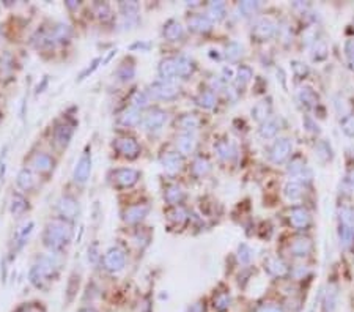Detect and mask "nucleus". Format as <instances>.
Instances as JSON below:
<instances>
[{
	"mask_svg": "<svg viewBox=\"0 0 354 312\" xmlns=\"http://www.w3.org/2000/svg\"><path fill=\"white\" fill-rule=\"evenodd\" d=\"M72 238V227L66 219H52L44 230V243L50 249H62Z\"/></svg>",
	"mask_w": 354,
	"mask_h": 312,
	"instance_id": "1",
	"label": "nucleus"
},
{
	"mask_svg": "<svg viewBox=\"0 0 354 312\" xmlns=\"http://www.w3.org/2000/svg\"><path fill=\"white\" fill-rule=\"evenodd\" d=\"M180 87L173 81H158L150 85V95L159 100H172L178 97Z\"/></svg>",
	"mask_w": 354,
	"mask_h": 312,
	"instance_id": "2",
	"label": "nucleus"
},
{
	"mask_svg": "<svg viewBox=\"0 0 354 312\" xmlns=\"http://www.w3.org/2000/svg\"><path fill=\"white\" fill-rule=\"evenodd\" d=\"M275 29L277 27L271 19H268V17H260V19L255 21L252 27V36H255L258 41H265V40H269L275 33Z\"/></svg>",
	"mask_w": 354,
	"mask_h": 312,
	"instance_id": "3",
	"label": "nucleus"
},
{
	"mask_svg": "<svg viewBox=\"0 0 354 312\" xmlns=\"http://www.w3.org/2000/svg\"><path fill=\"white\" fill-rule=\"evenodd\" d=\"M114 149L120 155H123L126 158H131V159L137 158L139 153H140V147H139L137 140L133 139V137H120V139H117L114 142Z\"/></svg>",
	"mask_w": 354,
	"mask_h": 312,
	"instance_id": "4",
	"label": "nucleus"
},
{
	"mask_svg": "<svg viewBox=\"0 0 354 312\" xmlns=\"http://www.w3.org/2000/svg\"><path fill=\"white\" fill-rule=\"evenodd\" d=\"M291 150H293V143H291L290 139H287V137L279 139V140H275L274 145L271 147L269 158H271V161H274V162H284V161L290 156Z\"/></svg>",
	"mask_w": 354,
	"mask_h": 312,
	"instance_id": "5",
	"label": "nucleus"
},
{
	"mask_svg": "<svg viewBox=\"0 0 354 312\" xmlns=\"http://www.w3.org/2000/svg\"><path fill=\"white\" fill-rule=\"evenodd\" d=\"M126 263V255L120 248H110L104 255V267L109 271H120Z\"/></svg>",
	"mask_w": 354,
	"mask_h": 312,
	"instance_id": "6",
	"label": "nucleus"
},
{
	"mask_svg": "<svg viewBox=\"0 0 354 312\" xmlns=\"http://www.w3.org/2000/svg\"><path fill=\"white\" fill-rule=\"evenodd\" d=\"M90 172H91V153L87 149L84 155L81 156V159L78 161L76 169H74V181L84 185L90 177Z\"/></svg>",
	"mask_w": 354,
	"mask_h": 312,
	"instance_id": "7",
	"label": "nucleus"
},
{
	"mask_svg": "<svg viewBox=\"0 0 354 312\" xmlns=\"http://www.w3.org/2000/svg\"><path fill=\"white\" fill-rule=\"evenodd\" d=\"M112 177H114V181H115L117 186L129 188V186H134L136 183L139 181L140 174L136 169H118V171H115L114 174H112Z\"/></svg>",
	"mask_w": 354,
	"mask_h": 312,
	"instance_id": "8",
	"label": "nucleus"
},
{
	"mask_svg": "<svg viewBox=\"0 0 354 312\" xmlns=\"http://www.w3.org/2000/svg\"><path fill=\"white\" fill-rule=\"evenodd\" d=\"M165 122H167V114L161 111V109H153V111H150L143 117L142 123L145 126V130L148 131H159L165 125Z\"/></svg>",
	"mask_w": 354,
	"mask_h": 312,
	"instance_id": "9",
	"label": "nucleus"
},
{
	"mask_svg": "<svg viewBox=\"0 0 354 312\" xmlns=\"http://www.w3.org/2000/svg\"><path fill=\"white\" fill-rule=\"evenodd\" d=\"M312 223V218L309 214V211L302 207H296L291 210V214H290V224L297 229V230H304L310 226Z\"/></svg>",
	"mask_w": 354,
	"mask_h": 312,
	"instance_id": "10",
	"label": "nucleus"
},
{
	"mask_svg": "<svg viewBox=\"0 0 354 312\" xmlns=\"http://www.w3.org/2000/svg\"><path fill=\"white\" fill-rule=\"evenodd\" d=\"M120 11L123 14L124 26H136L139 21V4L137 2H121Z\"/></svg>",
	"mask_w": 354,
	"mask_h": 312,
	"instance_id": "11",
	"label": "nucleus"
},
{
	"mask_svg": "<svg viewBox=\"0 0 354 312\" xmlns=\"http://www.w3.org/2000/svg\"><path fill=\"white\" fill-rule=\"evenodd\" d=\"M188 26L191 30L198 32V33H207L213 29V21L208 16L203 14H192L188 19Z\"/></svg>",
	"mask_w": 354,
	"mask_h": 312,
	"instance_id": "12",
	"label": "nucleus"
},
{
	"mask_svg": "<svg viewBox=\"0 0 354 312\" xmlns=\"http://www.w3.org/2000/svg\"><path fill=\"white\" fill-rule=\"evenodd\" d=\"M265 270L272 274V276L277 278H284L285 274L288 273V267L284 260L277 259V257H268L266 262H265Z\"/></svg>",
	"mask_w": 354,
	"mask_h": 312,
	"instance_id": "13",
	"label": "nucleus"
},
{
	"mask_svg": "<svg viewBox=\"0 0 354 312\" xmlns=\"http://www.w3.org/2000/svg\"><path fill=\"white\" fill-rule=\"evenodd\" d=\"M148 211H150V207L148 205H133L129 207L126 211H124V221L129 223V224H136V223H140L142 219L148 214Z\"/></svg>",
	"mask_w": 354,
	"mask_h": 312,
	"instance_id": "14",
	"label": "nucleus"
},
{
	"mask_svg": "<svg viewBox=\"0 0 354 312\" xmlns=\"http://www.w3.org/2000/svg\"><path fill=\"white\" fill-rule=\"evenodd\" d=\"M175 68H176V76L180 78H188L191 76L194 69H195V65H194V60L188 56H178L175 57Z\"/></svg>",
	"mask_w": 354,
	"mask_h": 312,
	"instance_id": "15",
	"label": "nucleus"
},
{
	"mask_svg": "<svg viewBox=\"0 0 354 312\" xmlns=\"http://www.w3.org/2000/svg\"><path fill=\"white\" fill-rule=\"evenodd\" d=\"M161 164H162V167L167 171V172H170V174H175L181 169L183 166V158L178 155V153H164L161 156Z\"/></svg>",
	"mask_w": 354,
	"mask_h": 312,
	"instance_id": "16",
	"label": "nucleus"
},
{
	"mask_svg": "<svg viewBox=\"0 0 354 312\" xmlns=\"http://www.w3.org/2000/svg\"><path fill=\"white\" fill-rule=\"evenodd\" d=\"M72 133H74V130L69 123H59L54 130V137L60 147H66L72 137Z\"/></svg>",
	"mask_w": 354,
	"mask_h": 312,
	"instance_id": "17",
	"label": "nucleus"
},
{
	"mask_svg": "<svg viewBox=\"0 0 354 312\" xmlns=\"http://www.w3.org/2000/svg\"><path fill=\"white\" fill-rule=\"evenodd\" d=\"M78 210H79V207H78L76 199H72V197H69V196H65V197H62V199L59 200V211H60L65 218H69V219L76 218Z\"/></svg>",
	"mask_w": 354,
	"mask_h": 312,
	"instance_id": "18",
	"label": "nucleus"
},
{
	"mask_svg": "<svg viewBox=\"0 0 354 312\" xmlns=\"http://www.w3.org/2000/svg\"><path fill=\"white\" fill-rule=\"evenodd\" d=\"M197 140L191 133H183L181 136L176 137V147L181 155H191L195 150Z\"/></svg>",
	"mask_w": 354,
	"mask_h": 312,
	"instance_id": "19",
	"label": "nucleus"
},
{
	"mask_svg": "<svg viewBox=\"0 0 354 312\" xmlns=\"http://www.w3.org/2000/svg\"><path fill=\"white\" fill-rule=\"evenodd\" d=\"M312 248H313V245H312V242L309 240V238L297 236V238H294V240H293V243L290 246V251L296 257H304V255H307L312 251Z\"/></svg>",
	"mask_w": 354,
	"mask_h": 312,
	"instance_id": "20",
	"label": "nucleus"
},
{
	"mask_svg": "<svg viewBox=\"0 0 354 312\" xmlns=\"http://www.w3.org/2000/svg\"><path fill=\"white\" fill-rule=\"evenodd\" d=\"M32 166L38 172H49L54 167V159L47 153H36L32 158Z\"/></svg>",
	"mask_w": 354,
	"mask_h": 312,
	"instance_id": "21",
	"label": "nucleus"
},
{
	"mask_svg": "<svg viewBox=\"0 0 354 312\" xmlns=\"http://www.w3.org/2000/svg\"><path fill=\"white\" fill-rule=\"evenodd\" d=\"M271 111H272V106H271L269 101H260L252 109V117L260 123H265L269 118Z\"/></svg>",
	"mask_w": 354,
	"mask_h": 312,
	"instance_id": "22",
	"label": "nucleus"
},
{
	"mask_svg": "<svg viewBox=\"0 0 354 312\" xmlns=\"http://www.w3.org/2000/svg\"><path fill=\"white\" fill-rule=\"evenodd\" d=\"M184 30L181 27V24L175 19H170V21H167V24L164 26V36L167 40H170V41H176L180 40L181 36H183Z\"/></svg>",
	"mask_w": 354,
	"mask_h": 312,
	"instance_id": "23",
	"label": "nucleus"
},
{
	"mask_svg": "<svg viewBox=\"0 0 354 312\" xmlns=\"http://www.w3.org/2000/svg\"><path fill=\"white\" fill-rule=\"evenodd\" d=\"M297 98H299V101L307 107L318 106V95H316L310 87H301L297 90Z\"/></svg>",
	"mask_w": 354,
	"mask_h": 312,
	"instance_id": "24",
	"label": "nucleus"
},
{
	"mask_svg": "<svg viewBox=\"0 0 354 312\" xmlns=\"http://www.w3.org/2000/svg\"><path fill=\"white\" fill-rule=\"evenodd\" d=\"M176 126H180L186 133H191V131H195L200 126V118L195 114H186L176 122Z\"/></svg>",
	"mask_w": 354,
	"mask_h": 312,
	"instance_id": "25",
	"label": "nucleus"
},
{
	"mask_svg": "<svg viewBox=\"0 0 354 312\" xmlns=\"http://www.w3.org/2000/svg\"><path fill=\"white\" fill-rule=\"evenodd\" d=\"M159 75L162 81H172L176 78V68H175V59H165L159 65Z\"/></svg>",
	"mask_w": 354,
	"mask_h": 312,
	"instance_id": "26",
	"label": "nucleus"
},
{
	"mask_svg": "<svg viewBox=\"0 0 354 312\" xmlns=\"http://www.w3.org/2000/svg\"><path fill=\"white\" fill-rule=\"evenodd\" d=\"M302 191H304L302 183L299 180H291V181H288L287 185H285L284 194L290 200H297V199L302 196Z\"/></svg>",
	"mask_w": 354,
	"mask_h": 312,
	"instance_id": "27",
	"label": "nucleus"
},
{
	"mask_svg": "<svg viewBox=\"0 0 354 312\" xmlns=\"http://www.w3.org/2000/svg\"><path fill=\"white\" fill-rule=\"evenodd\" d=\"M339 236H340V243L343 248L351 249L354 245V226H346L340 224L339 227Z\"/></svg>",
	"mask_w": 354,
	"mask_h": 312,
	"instance_id": "28",
	"label": "nucleus"
},
{
	"mask_svg": "<svg viewBox=\"0 0 354 312\" xmlns=\"http://www.w3.org/2000/svg\"><path fill=\"white\" fill-rule=\"evenodd\" d=\"M279 130H281V123H279V120L277 118H268L265 123H262L260 136L265 137V139H269V137H274Z\"/></svg>",
	"mask_w": 354,
	"mask_h": 312,
	"instance_id": "29",
	"label": "nucleus"
},
{
	"mask_svg": "<svg viewBox=\"0 0 354 312\" xmlns=\"http://www.w3.org/2000/svg\"><path fill=\"white\" fill-rule=\"evenodd\" d=\"M50 36L54 43H62L69 40L71 36V27L68 24H57L50 30Z\"/></svg>",
	"mask_w": 354,
	"mask_h": 312,
	"instance_id": "30",
	"label": "nucleus"
},
{
	"mask_svg": "<svg viewBox=\"0 0 354 312\" xmlns=\"http://www.w3.org/2000/svg\"><path fill=\"white\" fill-rule=\"evenodd\" d=\"M17 186L24 191H30L35 186V177L29 169H22L19 174H17Z\"/></svg>",
	"mask_w": 354,
	"mask_h": 312,
	"instance_id": "31",
	"label": "nucleus"
},
{
	"mask_svg": "<svg viewBox=\"0 0 354 312\" xmlns=\"http://www.w3.org/2000/svg\"><path fill=\"white\" fill-rule=\"evenodd\" d=\"M214 149H216V153L220 159L223 161H229L235 156V149H233V145L225 142V140H220L214 145Z\"/></svg>",
	"mask_w": 354,
	"mask_h": 312,
	"instance_id": "32",
	"label": "nucleus"
},
{
	"mask_svg": "<svg viewBox=\"0 0 354 312\" xmlns=\"http://www.w3.org/2000/svg\"><path fill=\"white\" fill-rule=\"evenodd\" d=\"M165 200L169 202L170 205H176V204H180V202L183 200V197H184V193H183V189H181V186H178V185H170L169 188L165 189Z\"/></svg>",
	"mask_w": 354,
	"mask_h": 312,
	"instance_id": "33",
	"label": "nucleus"
},
{
	"mask_svg": "<svg viewBox=\"0 0 354 312\" xmlns=\"http://www.w3.org/2000/svg\"><path fill=\"white\" fill-rule=\"evenodd\" d=\"M120 122L124 126H136V125H139V122H140V111H139V109H136V107L128 109V111L123 112Z\"/></svg>",
	"mask_w": 354,
	"mask_h": 312,
	"instance_id": "34",
	"label": "nucleus"
},
{
	"mask_svg": "<svg viewBox=\"0 0 354 312\" xmlns=\"http://www.w3.org/2000/svg\"><path fill=\"white\" fill-rule=\"evenodd\" d=\"M211 171V164L207 158H195V161L192 162V174L197 175V177H203L207 175L208 172Z\"/></svg>",
	"mask_w": 354,
	"mask_h": 312,
	"instance_id": "35",
	"label": "nucleus"
},
{
	"mask_svg": "<svg viewBox=\"0 0 354 312\" xmlns=\"http://www.w3.org/2000/svg\"><path fill=\"white\" fill-rule=\"evenodd\" d=\"M197 104L203 109H213L216 106V95L213 90H205L197 97Z\"/></svg>",
	"mask_w": 354,
	"mask_h": 312,
	"instance_id": "36",
	"label": "nucleus"
},
{
	"mask_svg": "<svg viewBox=\"0 0 354 312\" xmlns=\"http://www.w3.org/2000/svg\"><path fill=\"white\" fill-rule=\"evenodd\" d=\"M225 16V4L223 2H211L208 5V17L211 21H220Z\"/></svg>",
	"mask_w": 354,
	"mask_h": 312,
	"instance_id": "37",
	"label": "nucleus"
},
{
	"mask_svg": "<svg viewBox=\"0 0 354 312\" xmlns=\"http://www.w3.org/2000/svg\"><path fill=\"white\" fill-rule=\"evenodd\" d=\"M115 76L118 78V81H121V82H128V81H131V79L136 76V68H134V65L123 63V65L117 69Z\"/></svg>",
	"mask_w": 354,
	"mask_h": 312,
	"instance_id": "38",
	"label": "nucleus"
},
{
	"mask_svg": "<svg viewBox=\"0 0 354 312\" xmlns=\"http://www.w3.org/2000/svg\"><path fill=\"white\" fill-rule=\"evenodd\" d=\"M235 78H236L238 87H244L252 79V69L249 66H239L238 68V75Z\"/></svg>",
	"mask_w": 354,
	"mask_h": 312,
	"instance_id": "39",
	"label": "nucleus"
},
{
	"mask_svg": "<svg viewBox=\"0 0 354 312\" xmlns=\"http://www.w3.org/2000/svg\"><path fill=\"white\" fill-rule=\"evenodd\" d=\"M27 208V200L21 194H13V202H11V211L13 214H21Z\"/></svg>",
	"mask_w": 354,
	"mask_h": 312,
	"instance_id": "40",
	"label": "nucleus"
},
{
	"mask_svg": "<svg viewBox=\"0 0 354 312\" xmlns=\"http://www.w3.org/2000/svg\"><path fill=\"white\" fill-rule=\"evenodd\" d=\"M225 56H227L229 60H233V62L238 60L241 56H243V46H241L239 43H236V41H232L225 49Z\"/></svg>",
	"mask_w": 354,
	"mask_h": 312,
	"instance_id": "41",
	"label": "nucleus"
},
{
	"mask_svg": "<svg viewBox=\"0 0 354 312\" xmlns=\"http://www.w3.org/2000/svg\"><path fill=\"white\" fill-rule=\"evenodd\" d=\"M148 93H145V91H140V90H137V91H134L133 93V97H131V103H133V107H136V109H143V107H146L148 106Z\"/></svg>",
	"mask_w": 354,
	"mask_h": 312,
	"instance_id": "42",
	"label": "nucleus"
},
{
	"mask_svg": "<svg viewBox=\"0 0 354 312\" xmlns=\"http://www.w3.org/2000/svg\"><path fill=\"white\" fill-rule=\"evenodd\" d=\"M340 126H342V131L349 136V137H354V112L345 115L340 122Z\"/></svg>",
	"mask_w": 354,
	"mask_h": 312,
	"instance_id": "43",
	"label": "nucleus"
},
{
	"mask_svg": "<svg viewBox=\"0 0 354 312\" xmlns=\"http://www.w3.org/2000/svg\"><path fill=\"white\" fill-rule=\"evenodd\" d=\"M306 171V161L302 158H294L291 162H290V166H288V172L294 177L297 175H302V172Z\"/></svg>",
	"mask_w": 354,
	"mask_h": 312,
	"instance_id": "44",
	"label": "nucleus"
},
{
	"mask_svg": "<svg viewBox=\"0 0 354 312\" xmlns=\"http://www.w3.org/2000/svg\"><path fill=\"white\" fill-rule=\"evenodd\" d=\"M260 7H262L260 2H241L238 5V10L243 13V16H250V14L257 13L260 10Z\"/></svg>",
	"mask_w": 354,
	"mask_h": 312,
	"instance_id": "45",
	"label": "nucleus"
},
{
	"mask_svg": "<svg viewBox=\"0 0 354 312\" xmlns=\"http://www.w3.org/2000/svg\"><path fill=\"white\" fill-rule=\"evenodd\" d=\"M315 155L320 158L321 162L331 159V156H332L331 155V147L326 142H320L318 145H316V149H315Z\"/></svg>",
	"mask_w": 354,
	"mask_h": 312,
	"instance_id": "46",
	"label": "nucleus"
},
{
	"mask_svg": "<svg viewBox=\"0 0 354 312\" xmlns=\"http://www.w3.org/2000/svg\"><path fill=\"white\" fill-rule=\"evenodd\" d=\"M95 14L99 17L101 21H109L112 17V11H110V7L107 4H95Z\"/></svg>",
	"mask_w": 354,
	"mask_h": 312,
	"instance_id": "47",
	"label": "nucleus"
},
{
	"mask_svg": "<svg viewBox=\"0 0 354 312\" xmlns=\"http://www.w3.org/2000/svg\"><path fill=\"white\" fill-rule=\"evenodd\" d=\"M254 257V251L247 246V245H241L238 248V259L241 263H249Z\"/></svg>",
	"mask_w": 354,
	"mask_h": 312,
	"instance_id": "48",
	"label": "nucleus"
},
{
	"mask_svg": "<svg viewBox=\"0 0 354 312\" xmlns=\"http://www.w3.org/2000/svg\"><path fill=\"white\" fill-rule=\"evenodd\" d=\"M169 218L172 219L173 223H176V224H183L186 219H188V213H186V210L183 207H175L169 213Z\"/></svg>",
	"mask_w": 354,
	"mask_h": 312,
	"instance_id": "49",
	"label": "nucleus"
},
{
	"mask_svg": "<svg viewBox=\"0 0 354 312\" xmlns=\"http://www.w3.org/2000/svg\"><path fill=\"white\" fill-rule=\"evenodd\" d=\"M340 224L354 226V211L351 207H343L340 210Z\"/></svg>",
	"mask_w": 354,
	"mask_h": 312,
	"instance_id": "50",
	"label": "nucleus"
},
{
	"mask_svg": "<svg viewBox=\"0 0 354 312\" xmlns=\"http://www.w3.org/2000/svg\"><path fill=\"white\" fill-rule=\"evenodd\" d=\"M230 306V297L227 295V293H220V295H217L214 298V307L222 312V310H225L227 307Z\"/></svg>",
	"mask_w": 354,
	"mask_h": 312,
	"instance_id": "51",
	"label": "nucleus"
},
{
	"mask_svg": "<svg viewBox=\"0 0 354 312\" xmlns=\"http://www.w3.org/2000/svg\"><path fill=\"white\" fill-rule=\"evenodd\" d=\"M313 60H324L327 57V47L324 43H318L315 46L313 49V54H312Z\"/></svg>",
	"mask_w": 354,
	"mask_h": 312,
	"instance_id": "52",
	"label": "nucleus"
},
{
	"mask_svg": "<svg viewBox=\"0 0 354 312\" xmlns=\"http://www.w3.org/2000/svg\"><path fill=\"white\" fill-rule=\"evenodd\" d=\"M291 68H293V73H294L297 78H306L309 75L307 65H304L301 62H291Z\"/></svg>",
	"mask_w": 354,
	"mask_h": 312,
	"instance_id": "53",
	"label": "nucleus"
},
{
	"mask_svg": "<svg viewBox=\"0 0 354 312\" xmlns=\"http://www.w3.org/2000/svg\"><path fill=\"white\" fill-rule=\"evenodd\" d=\"M335 298H337V293H335L334 290L327 292V295H326V312H334L335 310Z\"/></svg>",
	"mask_w": 354,
	"mask_h": 312,
	"instance_id": "54",
	"label": "nucleus"
},
{
	"mask_svg": "<svg viewBox=\"0 0 354 312\" xmlns=\"http://www.w3.org/2000/svg\"><path fill=\"white\" fill-rule=\"evenodd\" d=\"M345 52L349 57V60H354V40H348L345 44Z\"/></svg>",
	"mask_w": 354,
	"mask_h": 312,
	"instance_id": "55",
	"label": "nucleus"
},
{
	"mask_svg": "<svg viewBox=\"0 0 354 312\" xmlns=\"http://www.w3.org/2000/svg\"><path fill=\"white\" fill-rule=\"evenodd\" d=\"M99 62H101L99 59H95V60H93L91 66H88V68H87V69H85V71L82 73V76H81V81H82V79H85V78H87V76L90 75V73H93V71H95V69L98 68V63H99Z\"/></svg>",
	"mask_w": 354,
	"mask_h": 312,
	"instance_id": "56",
	"label": "nucleus"
},
{
	"mask_svg": "<svg viewBox=\"0 0 354 312\" xmlns=\"http://www.w3.org/2000/svg\"><path fill=\"white\" fill-rule=\"evenodd\" d=\"M235 78V73H233V68L230 66H225L222 69V79L223 81H232Z\"/></svg>",
	"mask_w": 354,
	"mask_h": 312,
	"instance_id": "57",
	"label": "nucleus"
},
{
	"mask_svg": "<svg viewBox=\"0 0 354 312\" xmlns=\"http://www.w3.org/2000/svg\"><path fill=\"white\" fill-rule=\"evenodd\" d=\"M258 312H284L281 306H277V304H266L263 307H260Z\"/></svg>",
	"mask_w": 354,
	"mask_h": 312,
	"instance_id": "58",
	"label": "nucleus"
},
{
	"mask_svg": "<svg viewBox=\"0 0 354 312\" xmlns=\"http://www.w3.org/2000/svg\"><path fill=\"white\" fill-rule=\"evenodd\" d=\"M188 312H205V306L201 303H195L188 309Z\"/></svg>",
	"mask_w": 354,
	"mask_h": 312,
	"instance_id": "59",
	"label": "nucleus"
},
{
	"mask_svg": "<svg viewBox=\"0 0 354 312\" xmlns=\"http://www.w3.org/2000/svg\"><path fill=\"white\" fill-rule=\"evenodd\" d=\"M66 5H68L69 8H78V7H79V2H74V0H68Z\"/></svg>",
	"mask_w": 354,
	"mask_h": 312,
	"instance_id": "60",
	"label": "nucleus"
},
{
	"mask_svg": "<svg viewBox=\"0 0 354 312\" xmlns=\"http://www.w3.org/2000/svg\"><path fill=\"white\" fill-rule=\"evenodd\" d=\"M81 312H96L95 309H82Z\"/></svg>",
	"mask_w": 354,
	"mask_h": 312,
	"instance_id": "61",
	"label": "nucleus"
},
{
	"mask_svg": "<svg viewBox=\"0 0 354 312\" xmlns=\"http://www.w3.org/2000/svg\"><path fill=\"white\" fill-rule=\"evenodd\" d=\"M352 30H354V22H352Z\"/></svg>",
	"mask_w": 354,
	"mask_h": 312,
	"instance_id": "62",
	"label": "nucleus"
}]
</instances>
